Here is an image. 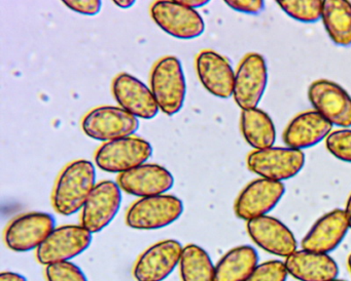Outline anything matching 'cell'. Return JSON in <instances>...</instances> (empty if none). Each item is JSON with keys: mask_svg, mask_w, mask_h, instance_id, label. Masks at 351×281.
Listing matches in <instances>:
<instances>
[{"mask_svg": "<svg viewBox=\"0 0 351 281\" xmlns=\"http://www.w3.org/2000/svg\"><path fill=\"white\" fill-rule=\"evenodd\" d=\"M96 185V168L91 161L77 159L71 162L57 178L52 195L53 207L65 217L79 213Z\"/></svg>", "mask_w": 351, "mask_h": 281, "instance_id": "cell-1", "label": "cell"}, {"mask_svg": "<svg viewBox=\"0 0 351 281\" xmlns=\"http://www.w3.org/2000/svg\"><path fill=\"white\" fill-rule=\"evenodd\" d=\"M149 88L160 111L168 116L178 114L186 96V82L180 59L173 55L162 57L154 66Z\"/></svg>", "mask_w": 351, "mask_h": 281, "instance_id": "cell-2", "label": "cell"}, {"mask_svg": "<svg viewBox=\"0 0 351 281\" xmlns=\"http://www.w3.org/2000/svg\"><path fill=\"white\" fill-rule=\"evenodd\" d=\"M184 213L182 199L163 194L135 201L126 213V225L135 230H158L171 225Z\"/></svg>", "mask_w": 351, "mask_h": 281, "instance_id": "cell-3", "label": "cell"}, {"mask_svg": "<svg viewBox=\"0 0 351 281\" xmlns=\"http://www.w3.org/2000/svg\"><path fill=\"white\" fill-rule=\"evenodd\" d=\"M246 163L248 170L260 178L282 183L301 172L305 165V154L293 148L271 147L250 152Z\"/></svg>", "mask_w": 351, "mask_h": 281, "instance_id": "cell-4", "label": "cell"}, {"mask_svg": "<svg viewBox=\"0 0 351 281\" xmlns=\"http://www.w3.org/2000/svg\"><path fill=\"white\" fill-rule=\"evenodd\" d=\"M82 129L87 137L108 143L132 137L138 131L139 120L120 106H101L86 114Z\"/></svg>", "mask_w": 351, "mask_h": 281, "instance_id": "cell-5", "label": "cell"}, {"mask_svg": "<svg viewBox=\"0 0 351 281\" xmlns=\"http://www.w3.org/2000/svg\"><path fill=\"white\" fill-rule=\"evenodd\" d=\"M152 155L153 147L149 142L129 137L100 146L95 153V163L104 172L120 174L147 163Z\"/></svg>", "mask_w": 351, "mask_h": 281, "instance_id": "cell-6", "label": "cell"}, {"mask_svg": "<svg viewBox=\"0 0 351 281\" xmlns=\"http://www.w3.org/2000/svg\"><path fill=\"white\" fill-rule=\"evenodd\" d=\"M92 243V233L82 225H64L54 231L36 250V260L44 266L69 262Z\"/></svg>", "mask_w": 351, "mask_h": 281, "instance_id": "cell-7", "label": "cell"}, {"mask_svg": "<svg viewBox=\"0 0 351 281\" xmlns=\"http://www.w3.org/2000/svg\"><path fill=\"white\" fill-rule=\"evenodd\" d=\"M56 221L51 213L32 211L11 221L5 232V242L10 250L27 252L38 250L55 230Z\"/></svg>", "mask_w": 351, "mask_h": 281, "instance_id": "cell-8", "label": "cell"}, {"mask_svg": "<svg viewBox=\"0 0 351 281\" xmlns=\"http://www.w3.org/2000/svg\"><path fill=\"white\" fill-rule=\"evenodd\" d=\"M268 83V67L262 55L250 53L235 72L233 98L242 110L258 108Z\"/></svg>", "mask_w": 351, "mask_h": 281, "instance_id": "cell-9", "label": "cell"}, {"mask_svg": "<svg viewBox=\"0 0 351 281\" xmlns=\"http://www.w3.org/2000/svg\"><path fill=\"white\" fill-rule=\"evenodd\" d=\"M154 22L174 38L195 39L205 31V23L196 10L180 1H156L151 6Z\"/></svg>", "mask_w": 351, "mask_h": 281, "instance_id": "cell-10", "label": "cell"}, {"mask_svg": "<svg viewBox=\"0 0 351 281\" xmlns=\"http://www.w3.org/2000/svg\"><path fill=\"white\" fill-rule=\"evenodd\" d=\"M122 203V189L118 183H98L88 197L81 213V225L90 233H99L118 215Z\"/></svg>", "mask_w": 351, "mask_h": 281, "instance_id": "cell-11", "label": "cell"}, {"mask_svg": "<svg viewBox=\"0 0 351 281\" xmlns=\"http://www.w3.org/2000/svg\"><path fill=\"white\" fill-rule=\"evenodd\" d=\"M308 98L314 111L335 126H351V96L342 86L326 79L312 82Z\"/></svg>", "mask_w": 351, "mask_h": 281, "instance_id": "cell-12", "label": "cell"}, {"mask_svg": "<svg viewBox=\"0 0 351 281\" xmlns=\"http://www.w3.org/2000/svg\"><path fill=\"white\" fill-rule=\"evenodd\" d=\"M184 246L176 239L157 242L145 250L135 262L133 277L136 281H163L180 266Z\"/></svg>", "mask_w": 351, "mask_h": 281, "instance_id": "cell-13", "label": "cell"}, {"mask_svg": "<svg viewBox=\"0 0 351 281\" xmlns=\"http://www.w3.org/2000/svg\"><path fill=\"white\" fill-rule=\"evenodd\" d=\"M285 193L283 183L262 178L252 180L236 198L234 203L236 217L248 222L268 215L278 204Z\"/></svg>", "mask_w": 351, "mask_h": 281, "instance_id": "cell-14", "label": "cell"}, {"mask_svg": "<svg viewBox=\"0 0 351 281\" xmlns=\"http://www.w3.org/2000/svg\"><path fill=\"white\" fill-rule=\"evenodd\" d=\"M112 94L121 108L136 118H155L160 109L151 88L129 73H121L112 81Z\"/></svg>", "mask_w": 351, "mask_h": 281, "instance_id": "cell-15", "label": "cell"}, {"mask_svg": "<svg viewBox=\"0 0 351 281\" xmlns=\"http://www.w3.org/2000/svg\"><path fill=\"white\" fill-rule=\"evenodd\" d=\"M117 183L127 194L145 198L163 195L171 190L174 178L164 166L145 163L119 174Z\"/></svg>", "mask_w": 351, "mask_h": 281, "instance_id": "cell-16", "label": "cell"}, {"mask_svg": "<svg viewBox=\"0 0 351 281\" xmlns=\"http://www.w3.org/2000/svg\"><path fill=\"white\" fill-rule=\"evenodd\" d=\"M246 230L252 241L265 252L287 258L298 250L293 232L276 217L264 215L250 219Z\"/></svg>", "mask_w": 351, "mask_h": 281, "instance_id": "cell-17", "label": "cell"}, {"mask_svg": "<svg viewBox=\"0 0 351 281\" xmlns=\"http://www.w3.org/2000/svg\"><path fill=\"white\" fill-rule=\"evenodd\" d=\"M350 226L344 209H335L320 217L302 239V250L328 254L344 240Z\"/></svg>", "mask_w": 351, "mask_h": 281, "instance_id": "cell-18", "label": "cell"}, {"mask_svg": "<svg viewBox=\"0 0 351 281\" xmlns=\"http://www.w3.org/2000/svg\"><path fill=\"white\" fill-rule=\"evenodd\" d=\"M196 71L209 94L221 98L233 96L235 71L225 57L211 49L200 51L196 57Z\"/></svg>", "mask_w": 351, "mask_h": 281, "instance_id": "cell-19", "label": "cell"}, {"mask_svg": "<svg viewBox=\"0 0 351 281\" xmlns=\"http://www.w3.org/2000/svg\"><path fill=\"white\" fill-rule=\"evenodd\" d=\"M332 129V125L319 113L305 111L289 121L283 131V143L293 149H307L326 139Z\"/></svg>", "mask_w": 351, "mask_h": 281, "instance_id": "cell-20", "label": "cell"}, {"mask_svg": "<svg viewBox=\"0 0 351 281\" xmlns=\"http://www.w3.org/2000/svg\"><path fill=\"white\" fill-rule=\"evenodd\" d=\"M287 273L298 281H330L337 279L339 267L326 254L301 250L285 258Z\"/></svg>", "mask_w": 351, "mask_h": 281, "instance_id": "cell-21", "label": "cell"}, {"mask_svg": "<svg viewBox=\"0 0 351 281\" xmlns=\"http://www.w3.org/2000/svg\"><path fill=\"white\" fill-rule=\"evenodd\" d=\"M258 265V254L250 245L226 252L215 265V281H245Z\"/></svg>", "mask_w": 351, "mask_h": 281, "instance_id": "cell-22", "label": "cell"}, {"mask_svg": "<svg viewBox=\"0 0 351 281\" xmlns=\"http://www.w3.org/2000/svg\"><path fill=\"white\" fill-rule=\"evenodd\" d=\"M240 129L246 143L254 150L273 147L276 139L274 122L262 109L242 110Z\"/></svg>", "mask_w": 351, "mask_h": 281, "instance_id": "cell-23", "label": "cell"}, {"mask_svg": "<svg viewBox=\"0 0 351 281\" xmlns=\"http://www.w3.org/2000/svg\"><path fill=\"white\" fill-rule=\"evenodd\" d=\"M322 21L330 40L338 46L351 45V2L324 0Z\"/></svg>", "mask_w": 351, "mask_h": 281, "instance_id": "cell-24", "label": "cell"}, {"mask_svg": "<svg viewBox=\"0 0 351 281\" xmlns=\"http://www.w3.org/2000/svg\"><path fill=\"white\" fill-rule=\"evenodd\" d=\"M180 273L182 281H215V266L210 256L194 243L184 246Z\"/></svg>", "mask_w": 351, "mask_h": 281, "instance_id": "cell-25", "label": "cell"}, {"mask_svg": "<svg viewBox=\"0 0 351 281\" xmlns=\"http://www.w3.org/2000/svg\"><path fill=\"white\" fill-rule=\"evenodd\" d=\"M279 8L293 20L301 23H315L322 20V0H279Z\"/></svg>", "mask_w": 351, "mask_h": 281, "instance_id": "cell-26", "label": "cell"}, {"mask_svg": "<svg viewBox=\"0 0 351 281\" xmlns=\"http://www.w3.org/2000/svg\"><path fill=\"white\" fill-rule=\"evenodd\" d=\"M326 147L337 159L351 163V129L332 131L326 139Z\"/></svg>", "mask_w": 351, "mask_h": 281, "instance_id": "cell-27", "label": "cell"}, {"mask_svg": "<svg viewBox=\"0 0 351 281\" xmlns=\"http://www.w3.org/2000/svg\"><path fill=\"white\" fill-rule=\"evenodd\" d=\"M287 277L285 262L271 260L258 264L245 281H287Z\"/></svg>", "mask_w": 351, "mask_h": 281, "instance_id": "cell-28", "label": "cell"}, {"mask_svg": "<svg viewBox=\"0 0 351 281\" xmlns=\"http://www.w3.org/2000/svg\"><path fill=\"white\" fill-rule=\"evenodd\" d=\"M45 275L47 281H88L83 270L71 262L47 266Z\"/></svg>", "mask_w": 351, "mask_h": 281, "instance_id": "cell-29", "label": "cell"}, {"mask_svg": "<svg viewBox=\"0 0 351 281\" xmlns=\"http://www.w3.org/2000/svg\"><path fill=\"white\" fill-rule=\"evenodd\" d=\"M63 3L73 12L85 16H96L99 14L102 6L99 0H65Z\"/></svg>", "mask_w": 351, "mask_h": 281, "instance_id": "cell-30", "label": "cell"}, {"mask_svg": "<svg viewBox=\"0 0 351 281\" xmlns=\"http://www.w3.org/2000/svg\"><path fill=\"white\" fill-rule=\"evenodd\" d=\"M226 4L236 12L247 14H261L265 8L262 0H228Z\"/></svg>", "mask_w": 351, "mask_h": 281, "instance_id": "cell-31", "label": "cell"}, {"mask_svg": "<svg viewBox=\"0 0 351 281\" xmlns=\"http://www.w3.org/2000/svg\"><path fill=\"white\" fill-rule=\"evenodd\" d=\"M0 281H27V278L19 273L5 271L0 274Z\"/></svg>", "mask_w": 351, "mask_h": 281, "instance_id": "cell-32", "label": "cell"}, {"mask_svg": "<svg viewBox=\"0 0 351 281\" xmlns=\"http://www.w3.org/2000/svg\"><path fill=\"white\" fill-rule=\"evenodd\" d=\"M180 2H182V4H184V5L193 8V10L202 8V6L206 5L207 3H209V1H205V0H186V1L182 0V1Z\"/></svg>", "mask_w": 351, "mask_h": 281, "instance_id": "cell-33", "label": "cell"}, {"mask_svg": "<svg viewBox=\"0 0 351 281\" xmlns=\"http://www.w3.org/2000/svg\"><path fill=\"white\" fill-rule=\"evenodd\" d=\"M114 3L119 8L127 10V8H130L131 6L134 5L135 1H132V0H116Z\"/></svg>", "mask_w": 351, "mask_h": 281, "instance_id": "cell-34", "label": "cell"}, {"mask_svg": "<svg viewBox=\"0 0 351 281\" xmlns=\"http://www.w3.org/2000/svg\"><path fill=\"white\" fill-rule=\"evenodd\" d=\"M345 213H346L347 219H348L349 226L351 229V194L349 195L348 200L346 202V207L344 209Z\"/></svg>", "mask_w": 351, "mask_h": 281, "instance_id": "cell-35", "label": "cell"}, {"mask_svg": "<svg viewBox=\"0 0 351 281\" xmlns=\"http://www.w3.org/2000/svg\"><path fill=\"white\" fill-rule=\"evenodd\" d=\"M347 264H348L349 272L351 273V254H349L348 260H347Z\"/></svg>", "mask_w": 351, "mask_h": 281, "instance_id": "cell-36", "label": "cell"}, {"mask_svg": "<svg viewBox=\"0 0 351 281\" xmlns=\"http://www.w3.org/2000/svg\"><path fill=\"white\" fill-rule=\"evenodd\" d=\"M330 281H346V280H344V279H334V280H330Z\"/></svg>", "mask_w": 351, "mask_h": 281, "instance_id": "cell-37", "label": "cell"}]
</instances>
